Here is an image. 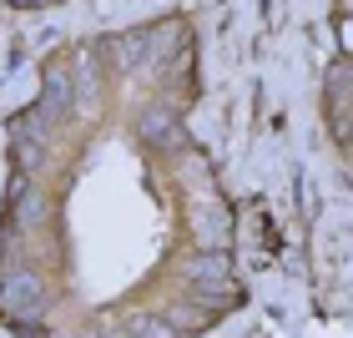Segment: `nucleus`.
<instances>
[{"label":"nucleus","instance_id":"nucleus-1","mask_svg":"<svg viewBox=\"0 0 353 338\" xmlns=\"http://www.w3.org/2000/svg\"><path fill=\"white\" fill-rule=\"evenodd\" d=\"M187 15L76 36L6 121L0 324L10 338H202L243 303L237 222L192 132Z\"/></svg>","mask_w":353,"mask_h":338},{"label":"nucleus","instance_id":"nucleus-2","mask_svg":"<svg viewBox=\"0 0 353 338\" xmlns=\"http://www.w3.org/2000/svg\"><path fill=\"white\" fill-rule=\"evenodd\" d=\"M6 10H46V6H66V0H0Z\"/></svg>","mask_w":353,"mask_h":338}]
</instances>
